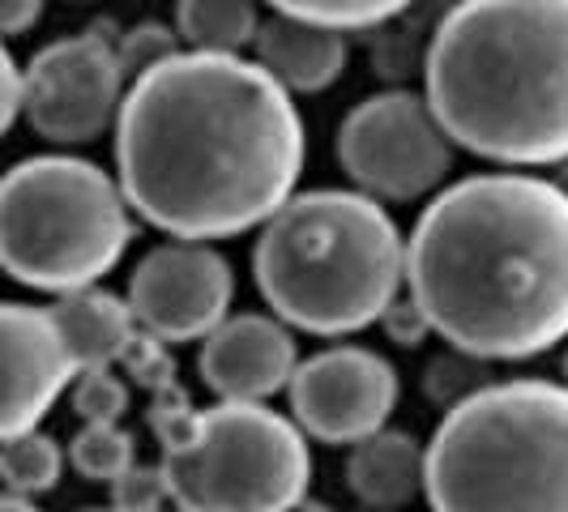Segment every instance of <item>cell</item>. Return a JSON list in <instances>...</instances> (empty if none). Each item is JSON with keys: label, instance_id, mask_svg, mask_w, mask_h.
<instances>
[{"label": "cell", "instance_id": "obj_18", "mask_svg": "<svg viewBox=\"0 0 568 512\" xmlns=\"http://www.w3.org/2000/svg\"><path fill=\"white\" fill-rule=\"evenodd\" d=\"M0 474H4V491L9 495H43L60 483L64 474V449L48 431H22V436H9L4 440V453H0Z\"/></svg>", "mask_w": 568, "mask_h": 512}, {"label": "cell", "instance_id": "obj_7", "mask_svg": "<svg viewBox=\"0 0 568 512\" xmlns=\"http://www.w3.org/2000/svg\"><path fill=\"white\" fill-rule=\"evenodd\" d=\"M133 244L120 180L82 154H34L0 184V260L13 283L48 295L99 286Z\"/></svg>", "mask_w": 568, "mask_h": 512}, {"label": "cell", "instance_id": "obj_9", "mask_svg": "<svg viewBox=\"0 0 568 512\" xmlns=\"http://www.w3.org/2000/svg\"><path fill=\"white\" fill-rule=\"evenodd\" d=\"M129 73L103 30L48 43L27 64V124L52 145H90L120 124Z\"/></svg>", "mask_w": 568, "mask_h": 512}, {"label": "cell", "instance_id": "obj_3", "mask_svg": "<svg viewBox=\"0 0 568 512\" xmlns=\"http://www.w3.org/2000/svg\"><path fill=\"white\" fill-rule=\"evenodd\" d=\"M424 94L454 145L496 167L568 163V0H457Z\"/></svg>", "mask_w": 568, "mask_h": 512}, {"label": "cell", "instance_id": "obj_29", "mask_svg": "<svg viewBox=\"0 0 568 512\" xmlns=\"http://www.w3.org/2000/svg\"><path fill=\"white\" fill-rule=\"evenodd\" d=\"M565 385H568V355H565Z\"/></svg>", "mask_w": 568, "mask_h": 512}, {"label": "cell", "instance_id": "obj_12", "mask_svg": "<svg viewBox=\"0 0 568 512\" xmlns=\"http://www.w3.org/2000/svg\"><path fill=\"white\" fill-rule=\"evenodd\" d=\"M0 341H4V406H0V436L39 431L52 414L69 380H78L82 368L60 334L57 313L9 299L0 308Z\"/></svg>", "mask_w": 568, "mask_h": 512}, {"label": "cell", "instance_id": "obj_1", "mask_svg": "<svg viewBox=\"0 0 568 512\" xmlns=\"http://www.w3.org/2000/svg\"><path fill=\"white\" fill-rule=\"evenodd\" d=\"M308 133L295 94L256 60L180 52L129 85L115 180L133 214L171 239H235L300 188Z\"/></svg>", "mask_w": 568, "mask_h": 512}, {"label": "cell", "instance_id": "obj_28", "mask_svg": "<svg viewBox=\"0 0 568 512\" xmlns=\"http://www.w3.org/2000/svg\"><path fill=\"white\" fill-rule=\"evenodd\" d=\"M0 512H43L34 500H27V495H9L4 491V500H0Z\"/></svg>", "mask_w": 568, "mask_h": 512}, {"label": "cell", "instance_id": "obj_2", "mask_svg": "<svg viewBox=\"0 0 568 512\" xmlns=\"http://www.w3.org/2000/svg\"><path fill=\"white\" fill-rule=\"evenodd\" d=\"M406 290L470 359H535L568 338V188L479 171L427 201L406 239Z\"/></svg>", "mask_w": 568, "mask_h": 512}, {"label": "cell", "instance_id": "obj_6", "mask_svg": "<svg viewBox=\"0 0 568 512\" xmlns=\"http://www.w3.org/2000/svg\"><path fill=\"white\" fill-rule=\"evenodd\" d=\"M171 504L184 512H291L313 487V449L295 419L270 406L219 401L197 410L184 389L154 393Z\"/></svg>", "mask_w": 568, "mask_h": 512}, {"label": "cell", "instance_id": "obj_16", "mask_svg": "<svg viewBox=\"0 0 568 512\" xmlns=\"http://www.w3.org/2000/svg\"><path fill=\"white\" fill-rule=\"evenodd\" d=\"M52 313H57L60 334H64L82 371L124 363L129 346L142 334L129 295H112V290H99V286L60 295L57 304H52Z\"/></svg>", "mask_w": 568, "mask_h": 512}, {"label": "cell", "instance_id": "obj_15", "mask_svg": "<svg viewBox=\"0 0 568 512\" xmlns=\"http://www.w3.org/2000/svg\"><path fill=\"white\" fill-rule=\"evenodd\" d=\"M346 487L372 512H402L415 495H427V444L406 431H376L346 457Z\"/></svg>", "mask_w": 568, "mask_h": 512}, {"label": "cell", "instance_id": "obj_26", "mask_svg": "<svg viewBox=\"0 0 568 512\" xmlns=\"http://www.w3.org/2000/svg\"><path fill=\"white\" fill-rule=\"evenodd\" d=\"M0 129H13L18 120H27V99H30V85H27V69L18 60L4 52V82H0Z\"/></svg>", "mask_w": 568, "mask_h": 512}, {"label": "cell", "instance_id": "obj_24", "mask_svg": "<svg viewBox=\"0 0 568 512\" xmlns=\"http://www.w3.org/2000/svg\"><path fill=\"white\" fill-rule=\"evenodd\" d=\"M124 368H129V376H133L142 389H150V393H168V389H175V359L168 355V341L150 338L145 329L138 334V341L129 346Z\"/></svg>", "mask_w": 568, "mask_h": 512}, {"label": "cell", "instance_id": "obj_11", "mask_svg": "<svg viewBox=\"0 0 568 512\" xmlns=\"http://www.w3.org/2000/svg\"><path fill=\"white\" fill-rule=\"evenodd\" d=\"M398 371L368 346H329L304 359L286 398L291 419L321 444H359L389 427L398 410Z\"/></svg>", "mask_w": 568, "mask_h": 512}, {"label": "cell", "instance_id": "obj_8", "mask_svg": "<svg viewBox=\"0 0 568 512\" xmlns=\"http://www.w3.org/2000/svg\"><path fill=\"white\" fill-rule=\"evenodd\" d=\"M334 150L359 193L376 201H419L445 184L457 145L427 94L381 90L346 112Z\"/></svg>", "mask_w": 568, "mask_h": 512}, {"label": "cell", "instance_id": "obj_23", "mask_svg": "<svg viewBox=\"0 0 568 512\" xmlns=\"http://www.w3.org/2000/svg\"><path fill=\"white\" fill-rule=\"evenodd\" d=\"M171 500V487L163 465H133L124 479L112 483V509L115 512H163Z\"/></svg>", "mask_w": 568, "mask_h": 512}, {"label": "cell", "instance_id": "obj_22", "mask_svg": "<svg viewBox=\"0 0 568 512\" xmlns=\"http://www.w3.org/2000/svg\"><path fill=\"white\" fill-rule=\"evenodd\" d=\"M73 410L85 427L90 423H120L129 410V385L112 368L82 371L73 385Z\"/></svg>", "mask_w": 568, "mask_h": 512}, {"label": "cell", "instance_id": "obj_4", "mask_svg": "<svg viewBox=\"0 0 568 512\" xmlns=\"http://www.w3.org/2000/svg\"><path fill=\"white\" fill-rule=\"evenodd\" d=\"M253 278L270 313L316 338L381 325L406 290V239L359 188L295 193L261 227Z\"/></svg>", "mask_w": 568, "mask_h": 512}, {"label": "cell", "instance_id": "obj_25", "mask_svg": "<svg viewBox=\"0 0 568 512\" xmlns=\"http://www.w3.org/2000/svg\"><path fill=\"white\" fill-rule=\"evenodd\" d=\"M381 329L389 334V341H398V346H419L427 334H436V329H432V320H427V313L415 304V295H402L398 304L385 313Z\"/></svg>", "mask_w": 568, "mask_h": 512}, {"label": "cell", "instance_id": "obj_17", "mask_svg": "<svg viewBox=\"0 0 568 512\" xmlns=\"http://www.w3.org/2000/svg\"><path fill=\"white\" fill-rule=\"evenodd\" d=\"M261 9L256 0H180L175 4V30L189 52H227L256 43L261 34Z\"/></svg>", "mask_w": 568, "mask_h": 512}, {"label": "cell", "instance_id": "obj_27", "mask_svg": "<svg viewBox=\"0 0 568 512\" xmlns=\"http://www.w3.org/2000/svg\"><path fill=\"white\" fill-rule=\"evenodd\" d=\"M39 18H43V0H0V27L9 39L27 34Z\"/></svg>", "mask_w": 568, "mask_h": 512}, {"label": "cell", "instance_id": "obj_13", "mask_svg": "<svg viewBox=\"0 0 568 512\" xmlns=\"http://www.w3.org/2000/svg\"><path fill=\"white\" fill-rule=\"evenodd\" d=\"M197 371L219 401L265 406L274 393L291 389L300 371V350L291 325L270 313H231L201 341Z\"/></svg>", "mask_w": 568, "mask_h": 512}, {"label": "cell", "instance_id": "obj_19", "mask_svg": "<svg viewBox=\"0 0 568 512\" xmlns=\"http://www.w3.org/2000/svg\"><path fill=\"white\" fill-rule=\"evenodd\" d=\"M69 465L90 483H115L138 465V444L120 423H90L73 436Z\"/></svg>", "mask_w": 568, "mask_h": 512}, {"label": "cell", "instance_id": "obj_10", "mask_svg": "<svg viewBox=\"0 0 568 512\" xmlns=\"http://www.w3.org/2000/svg\"><path fill=\"white\" fill-rule=\"evenodd\" d=\"M235 269L214 244L171 239L138 260L129 278V304L150 338L180 346L205 341L231 316Z\"/></svg>", "mask_w": 568, "mask_h": 512}, {"label": "cell", "instance_id": "obj_5", "mask_svg": "<svg viewBox=\"0 0 568 512\" xmlns=\"http://www.w3.org/2000/svg\"><path fill=\"white\" fill-rule=\"evenodd\" d=\"M432 512H568V385L500 380L427 440Z\"/></svg>", "mask_w": 568, "mask_h": 512}, {"label": "cell", "instance_id": "obj_21", "mask_svg": "<svg viewBox=\"0 0 568 512\" xmlns=\"http://www.w3.org/2000/svg\"><path fill=\"white\" fill-rule=\"evenodd\" d=\"M115 52H120L124 73L138 82L150 69H159V64L180 57L184 52V39H180V30L163 27V22H142V27H133L129 34H120Z\"/></svg>", "mask_w": 568, "mask_h": 512}, {"label": "cell", "instance_id": "obj_30", "mask_svg": "<svg viewBox=\"0 0 568 512\" xmlns=\"http://www.w3.org/2000/svg\"><path fill=\"white\" fill-rule=\"evenodd\" d=\"M85 512H115V509H85Z\"/></svg>", "mask_w": 568, "mask_h": 512}, {"label": "cell", "instance_id": "obj_20", "mask_svg": "<svg viewBox=\"0 0 568 512\" xmlns=\"http://www.w3.org/2000/svg\"><path fill=\"white\" fill-rule=\"evenodd\" d=\"M265 4L283 18H300V22H316V27H334L342 34H351V30H372L398 18L415 0H265Z\"/></svg>", "mask_w": 568, "mask_h": 512}, {"label": "cell", "instance_id": "obj_14", "mask_svg": "<svg viewBox=\"0 0 568 512\" xmlns=\"http://www.w3.org/2000/svg\"><path fill=\"white\" fill-rule=\"evenodd\" d=\"M256 64L265 73H274L291 94H321L346 73L351 43L334 27H316L300 18H265V27L253 43Z\"/></svg>", "mask_w": 568, "mask_h": 512}, {"label": "cell", "instance_id": "obj_31", "mask_svg": "<svg viewBox=\"0 0 568 512\" xmlns=\"http://www.w3.org/2000/svg\"><path fill=\"white\" fill-rule=\"evenodd\" d=\"M171 512H184V509H175V504H171Z\"/></svg>", "mask_w": 568, "mask_h": 512}]
</instances>
